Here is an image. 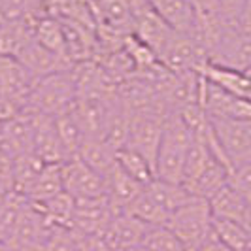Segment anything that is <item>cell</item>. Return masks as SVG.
Here are the masks:
<instances>
[{"label":"cell","instance_id":"cell-24","mask_svg":"<svg viewBox=\"0 0 251 251\" xmlns=\"http://www.w3.org/2000/svg\"><path fill=\"white\" fill-rule=\"evenodd\" d=\"M77 250L79 251H113L102 234H77Z\"/></svg>","mask_w":251,"mask_h":251},{"label":"cell","instance_id":"cell-12","mask_svg":"<svg viewBox=\"0 0 251 251\" xmlns=\"http://www.w3.org/2000/svg\"><path fill=\"white\" fill-rule=\"evenodd\" d=\"M208 202H210V210L214 217L230 219V221H238L242 225H246L248 215H250V202L230 181L219 189Z\"/></svg>","mask_w":251,"mask_h":251},{"label":"cell","instance_id":"cell-6","mask_svg":"<svg viewBox=\"0 0 251 251\" xmlns=\"http://www.w3.org/2000/svg\"><path fill=\"white\" fill-rule=\"evenodd\" d=\"M210 121L217 142L232 170L236 166L251 163V121L217 119V117H210Z\"/></svg>","mask_w":251,"mask_h":251},{"label":"cell","instance_id":"cell-4","mask_svg":"<svg viewBox=\"0 0 251 251\" xmlns=\"http://www.w3.org/2000/svg\"><path fill=\"white\" fill-rule=\"evenodd\" d=\"M36 81L38 75L32 74L21 61L0 57V95L13 112L25 110Z\"/></svg>","mask_w":251,"mask_h":251},{"label":"cell","instance_id":"cell-9","mask_svg":"<svg viewBox=\"0 0 251 251\" xmlns=\"http://www.w3.org/2000/svg\"><path fill=\"white\" fill-rule=\"evenodd\" d=\"M148 228L150 225L142 223L134 215H130L128 212H119L113 214L102 236L113 251H132L140 248Z\"/></svg>","mask_w":251,"mask_h":251},{"label":"cell","instance_id":"cell-17","mask_svg":"<svg viewBox=\"0 0 251 251\" xmlns=\"http://www.w3.org/2000/svg\"><path fill=\"white\" fill-rule=\"evenodd\" d=\"M77 157L102 176H106L115 164V150L102 138H85Z\"/></svg>","mask_w":251,"mask_h":251},{"label":"cell","instance_id":"cell-23","mask_svg":"<svg viewBox=\"0 0 251 251\" xmlns=\"http://www.w3.org/2000/svg\"><path fill=\"white\" fill-rule=\"evenodd\" d=\"M44 251H79L75 232L68 226H53L44 242Z\"/></svg>","mask_w":251,"mask_h":251},{"label":"cell","instance_id":"cell-13","mask_svg":"<svg viewBox=\"0 0 251 251\" xmlns=\"http://www.w3.org/2000/svg\"><path fill=\"white\" fill-rule=\"evenodd\" d=\"M63 164H46L36 177L32 179V183L26 189V199L30 204H42V202L50 201L53 197H57L59 193H63V172H61Z\"/></svg>","mask_w":251,"mask_h":251},{"label":"cell","instance_id":"cell-15","mask_svg":"<svg viewBox=\"0 0 251 251\" xmlns=\"http://www.w3.org/2000/svg\"><path fill=\"white\" fill-rule=\"evenodd\" d=\"M32 38V25L28 23H0V57L19 59Z\"/></svg>","mask_w":251,"mask_h":251},{"label":"cell","instance_id":"cell-18","mask_svg":"<svg viewBox=\"0 0 251 251\" xmlns=\"http://www.w3.org/2000/svg\"><path fill=\"white\" fill-rule=\"evenodd\" d=\"M115 161L128 176L134 177L142 185H148L150 181L155 179V166L134 148L125 146V148L117 150L115 151Z\"/></svg>","mask_w":251,"mask_h":251},{"label":"cell","instance_id":"cell-3","mask_svg":"<svg viewBox=\"0 0 251 251\" xmlns=\"http://www.w3.org/2000/svg\"><path fill=\"white\" fill-rule=\"evenodd\" d=\"M214 215L210 210V202L204 199H191L187 204L172 212L168 219V228L176 234L179 242L187 250H197L212 230Z\"/></svg>","mask_w":251,"mask_h":251},{"label":"cell","instance_id":"cell-16","mask_svg":"<svg viewBox=\"0 0 251 251\" xmlns=\"http://www.w3.org/2000/svg\"><path fill=\"white\" fill-rule=\"evenodd\" d=\"M32 32L38 42L48 48L50 51L61 55L63 59H66V48H64V32L63 25H61V19L59 17H53V15H44L40 17L38 21L32 23ZM68 61V59H66ZM70 63V61H68Z\"/></svg>","mask_w":251,"mask_h":251},{"label":"cell","instance_id":"cell-27","mask_svg":"<svg viewBox=\"0 0 251 251\" xmlns=\"http://www.w3.org/2000/svg\"><path fill=\"white\" fill-rule=\"evenodd\" d=\"M236 26H238V30L244 36L251 38V0H244V6H242Z\"/></svg>","mask_w":251,"mask_h":251},{"label":"cell","instance_id":"cell-5","mask_svg":"<svg viewBox=\"0 0 251 251\" xmlns=\"http://www.w3.org/2000/svg\"><path fill=\"white\" fill-rule=\"evenodd\" d=\"M199 104L210 117L217 119H234V121H251V100L226 93L225 89L210 83L201 75Z\"/></svg>","mask_w":251,"mask_h":251},{"label":"cell","instance_id":"cell-7","mask_svg":"<svg viewBox=\"0 0 251 251\" xmlns=\"http://www.w3.org/2000/svg\"><path fill=\"white\" fill-rule=\"evenodd\" d=\"M63 187L74 199H97L106 197V179L95 168L83 163L79 157L68 159L61 166Z\"/></svg>","mask_w":251,"mask_h":251},{"label":"cell","instance_id":"cell-25","mask_svg":"<svg viewBox=\"0 0 251 251\" xmlns=\"http://www.w3.org/2000/svg\"><path fill=\"white\" fill-rule=\"evenodd\" d=\"M219 6H221L223 19L228 25L236 26L240 12H242V6H244V0H219Z\"/></svg>","mask_w":251,"mask_h":251},{"label":"cell","instance_id":"cell-19","mask_svg":"<svg viewBox=\"0 0 251 251\" xmlns=\"http://www.w3.org/2000/svg\"><path fill=\"white\" fill-rule=\"evenodd\" d=\"M212 228L232 251H251V232L238 221L214 217Z\"/></svg>","mask_w":251,"mask_h":251},{"label":"cell","instance_id":"cell-14","mask_svg":"<svg viewBox=\"0 0 251 251\" xmlns=\"http://www.w3.org/2000/svg\"><path fill=\"white\" fill-rule=\"evenodd\" d=\"M144 191L157 204H161L170 215H172V212H176L177 208H181L183 204H187L191 199H195V195H191L181 183L164 181V179H159V177H155L153 181H150L144 187Z\"/></svg>","mask_w":251,"mask_h":251},{"label":"cell","instance_id":"cell-28","mask_svg":"<svg viewBox=\"0 0 251 251\" xmlns=\"http://www.w3.org/2000/svg\"><path fill=\"white\" fill-rule=\"evenodd\" d=\"M187 251H197V250H187Z\"/></svg>","mask_w":251,"mask_h":251},{"label":"cell","instance_id":"cell-21","mask_svg":"<svg viewBox=\"0 0 251 251\" xmlns=\"http://www.w3.org/2000/svg\"><path fill=\"white\" fill-rule=\"evenodd\" d=\"M126 212L150 226H166L168 219H170V214L164 210L161 204H157L153 201L146 191L140 193L136 197V201L130 204V208Z\"/></svg>","mask_w":251,"mask_h":251},{"label":"cell","instance_id":"cell-26","mask_svg":"<svg viewBox=\"0 0 251 251\" xmlns=\"http://www.w3.org/2000/svg\"><path fill=\"white\" fill-rule=\"evenodd\" d=\"M197 251H232L225 242H221L219 236L214 232V228L210 230V234L202 240V244L197 248Z\"/></svg>","mask_w":251,"mask_h":251},{"label":"cell","instance_id":"cell-2","mask_svg":"<svg viewBox=\"0 0 251 251\" xmlns=\"http://www.w3.org/2000/svg\"><path fill=\"white\" fill-rule=\"evenodd\" d=\"M75 100H77V87L72 75V68H68V70L38 77L36 87L23 112L59 117L72 112Z\"/></svg>","mask_w":251,"mask_h":251},{"label":"cell","instance_id":"cell-11","mask_svg":"<svg viewBox=\"0 0 251 251\" xmlns=\"http://www.w3.org/2000/svg\"><path fill=\"white\" fill-rule=\"evenodd\" d=\"M150 2L174 32L197 38L199 17L189 0H150Z\"/></svg>","mask_w":251,"mask_h":251},{"label":"cell","instance_id":"cell-22","mask_svg":"<svg viewBox=\"0 0 251 251\" xmlns=\"http://www.w3.org/2000/svg\"><path fill=\"white\" fill-rule=\"evenodd\" d=\"M140 248L144 251H187L168 226H150Z\"/></svg>","mask_w":251,"mask_h":251},{"label":"cell","instance_id":"cell-10","mask_svg":"<svg viewBox=\"0 0 251 251\" xmlns=\"http://www.w3.org/2000/svg\"><path fill=\"white\" fill-rule=\"evenodd\" d=\"M104 179H106V197H108L115 214L126 212L130 208V204L136 201V197L146 187V185L138 183L134 177L128 176L117 164V161H115L112 170L104 176Z\"/></svg>","mask_w":251,"mask_h":251},{"label":"cell","instance_id":"cell-8","mask_svg":"<svg viewBox=\"0 0 251 251\" xmlns=\"http://www.w3.org/2000/svg\"><path fill=\"white\" fill-rule=\"evenodd\" d=\"M164 117L166 115H161V113H130L126 146L140 151L153 166H155L157 150L161 144Z\"/></svg>","mask_w":251,"mask_h":251},{"label":"cell","instance_id":"cell-20","mask_svg":"<svg viewBox=\"0 0 251 251\" xmlns=\"http://www.w3.org/2000/svg\"><path fill=\"white\" fill-rule=\"evenodd\" d=\"M55 119V126L59 132V138L63 142V148L68 155V159H74L79 155V150L85 142V132L81 130L79 123L75 121V117L72 115V112L53 117Z\"/></svg>","mask_w":251,"mask_h":251},{"label":"cell","instance_id":"cell-1","mask_svg":"<svg viewBox=\"0 0 251 251\" xmlns=\"http://www.w3.org/2000/svg\"><path fill=\"white\" fill-rule=\"evenodd\" d=\"M193 136V130L177 112H170L164 117L161 144L155 159V177L172 183H181Z\"/></svg>","mask_w":251,"mask_h":251}]
</instances>
